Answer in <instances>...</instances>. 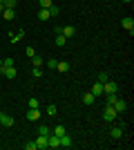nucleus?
Segmentation results:
<instances>
[{
  "label": "nucleus",
  "mask_w": 134,
  "mask_h": 150,
  "mask_svg": "<svg viewBox=\"0 0 134 150\" xmlns=\"http://www.w3.org/2000/svg\"><path fill=\"white\" fill-rule=\"evenodd\" d=\"M22 36H25V31H22V29H20V31H16V34H11V43H18V40H20Z\"/></svg>",
  "instance_id": "aec40b11"
},
{
  "label": "nucleus",
  "mask_w": 134,
  "mask_h": 150,
  "mask_svg": "<svg viewBox=\"0 0 134 150\" xmlns=\"http://www.w3.org/2000/svg\"><path fill=\"white\" fill-rule=\"evenodd\" d=\"M0 125H5V128H9V125H13V117L11 114H0Z\"/></svg>",
  "instance_id": "423d86ee"
},
{
  "label": "nucleus",
  "mask_w": 134,
  "mask_h": 150,
  "mask_svg": "<svg viewBox=\"0 0 134 150\" xmlns=\"http://www.w3.org/2000/svg\"><path fill=\"white\" fill-rule=\"evenodd\" d=\"M58 146H60V137L49 134V137H47V148H58Z\"/></svg>",
  "instance_id": "39448f33"
},
{
  "label": "nucleus",
  "mask_w": 134,
  "mask_h": 150,
  "mask_svg": "<svg viewBox=\"0 0 134 150\" xmlns=\"http://www.w3.org/2000/svg\"><path fill=\"white\" fill-rule=\"evenodd\" d=\"M47 114H51V117H54V114H56V105H47Z\"/></svg>",
  "instance_id": "473e14b6"
},
{
  "label": "nucleus",
  "mask_w": 134,
  "mask_h": 150,
  "mask_svg": "<svg viewBox=\"0 0 134 150\" xmlns=\"http://www.w3.org/2000/svg\"><path fill=\"white\" fill-rule=\"evenodd\" d=\"M38 134H45V137H49V134H51V130L47 128V125H38Z\"/></svg>",
  "instance_id": "412c9836"
},
{
  "label": "nucleus",
  "mask_w": 134,
  "mask_h": 150,
  "mask_svg": "<svg viewBox=\"0 0 134 150\" xmlns=\"http://www.w3.org/2000/svg\"><path fill=\"white\" fill-rule=\"evenodd\" d=\"M2 5H5L7 9H16V5H18V0H2Z\"/></svg>",
  "instance_id": "6ab92c4d"
},
{
  "label": "nucleus",
  "mask_w": 134,
  "mask_h": 150,
  "mask_svg": "<svg viewBox=\"0 0 134 150\" xmlns=\"http://www.w3.org/2000/svg\"><path fill=\"white\" fill-rule=\"evenodd\" d=\"M116 99H119V96H116V92H114V94H107V105H114Z\"/></svg>",
  "instance_id": "a878e982"
},
{
  "label": "nucleus",
  "mask_w": 134,
  "mask_h": 150,
  "mask_svg": "<svg viewBox=\"0 0 134 150\" xmlns=\"http://www.w3.org/2000/svg\"><path fill=\"white\" fill-rule=\"evenodd\" d=\"M60 146H63V148H72V146H74V141H72V137L67 134V132L60 137Z\"/></svg>",
  "instance_id": "9d476101"
},
{
  "label": "nucleus",
  "mask_w": 134,
  "mask_h": 150,
  "mask_svg": "<svg viewBox=\"0 0 134 150\" xmlns=\"http://www.w3.org/2000/svg\"><path fill=\"white\" fill-rule=\"evenodd\" d=\"M25 150H38V148H36V141H29V144H25Z\"/></svg>",
  "instance_id": "7c9ffc66"
},
{
  "label": "nucleus",
  "mask_w": 134,
  "mask_h": 150,
  "mask_svg": "<svg viewBox=\"0 0 134 150\" xmlns=\"http://www.w3.org/2000/svg\"><path fill=\"white\" fill-rule=\"evenodd\" d=\"M2 67H13V58H5V61H2Z\"/></svg>",
  "instance_id": "cd10ccee"
},
{
  "label": "nucleus",
  "mask_w": 134,
  "mask_h": 150,
  "mask_svg": "<svg viewBox=\"0 0 134 150\" xmlns=\"http://www.w3.org/2000/svg\"><path fill=\"white\" fill-rule=\"evenodd\" d=\"M38 18L40 20H49L51 18V16H49V9H40V11H38Z\"/></svg>",
  "instance_id": "a211bd4d"
},
{
  "label": "nucleus",
  "mask_w": 134,
  "mask_h": 150,
  "mask_svg": "<svg viewBox=\"0 0 134 150\" xmlns=\"http://www.w3.org/2000/svg\"><path fill=\"white\" fill-rule=\"evenodd\" d=\"M114 92H119V85H116L114 81H109V79H107V81L103 83V94H114Z\"/></svg>",
  "instance_id": "f03ea898"
},
{
  "label": "nucleus",
  "mask_w": 134,
  "mask_h": 150,
  "mask_svg": "<svg viewBox=\"0 0 134 150\" xmlns=\"http://www.w3.org/2000/svg\"><path fill=\"white\" fill-rule=\"evenodd\" d=\"M56 69H58V72H69V63H67V61H60L56 65Z\"/></svg>",
  "instance_id": "dca6fc26"
},
{
  "label": "nucleus",
  "mask_w": 134,
  "mask_h": 150,
  "mask_svg": "<svg viewBox=\"0 0 134 150\" xmlns=\"http://www.w3.org/2000/svg\"><path fill=\"white\" fill-rule=\"evenodd\" d=\"M92 94H94V96H101V94H103V83L96 81V83H94V88H92Z\"/></svg>",
  "instance_id": "4468645a"
},
{
  "label": "nucleus",
  "mask_w": 134,
  "mask_h": 150,
  "mask_svg": "<svg viewBox=\"0 0 134 150\" xmlns=\"http://www.w3.org/2000/svg\"><path fill=\"white\" fill-rule=\"evenodd\" d=\"M123 132H125V123H119V125H112V139H121Z\"/></svg>",
  "instance_id": "7ed1b4c3"
},
{
  "label": "nucleus",
  "mask_w": 134,
  "mask_h": 150,
  "mask_svg": "<svg viewBox=\"0 0 134 150\" xmlns=\"http://www.w3.org/2000/svg\"><path fill=\"white\" fill-rule=\"evenodd\" d=\"M94 99H96V96H94V94H92V92L83 94V103H85V105H92V103H94Z\"/></svg>",
  "instance_id": "2eb2a0df"
},
{
  "label": "nucleus",
  "mask_w": 134,
  "mask_h": 150,
  "mask_svg": "<svg viewBox=\"0 0 134 150\" xmlns=\"http://www.w3.org/2000/svg\"><path fill=\"white\" fill-rule=\"evenodd\" d=\"M60 34H63L65 38H72L74 34H76V27H74V25H65L63 29H60Z\"/></svg>",
  "instance_id": "0eeeda50"
},
{
  "label": "nucleus",
  "mask_w": 134,
  "mask_h": 150,
  "mask_svg": "<svg viewBox=\"0 0 134 150\" xmlns=\"http://www.w3.org/2000/svg\"><path fill=\"white\" fill-rule=\"evenodd\" d=\"M36 148H38V150L47 148V137H45V134H38V139H36Z\"/></svg>",
  "instance_id": "9b49d317"
},
{
  "label": "nucleus",
  "mask_w": 134,
  "mask_h": 150,
  "mask_svg": "<svg viewBox=\"0 0 134 150\" xmlns=\"http://www.w3.org/2000/svg\"><path fill=\"white\" fill-rule=\"evenodd\" d=\"M32 76H34V79H40V76H43V69H40V67H34L32 69Z\"/></svg>",
  "instance_id": "bb28decb"
},
{
  "label": "nucleus",
  "mask_w": 134,
  "mask_h": 150,
  "mask_svg": "<svg viewBox=\"0 0 134 150\" xmlns=\"http://www.w3.org/2000/svg\"><path fill=\"white\" fill-rule=\"evenodd\" d=\"M2 9H5V5H2V2H0V13H2Z\"/></svg>",
  "instance_id": "f704fd0d"
},
{
  "label": "nucleus",
  "mask_w": 134,
  "mask_h": 150,
  "mask_svg": "<svg viewBox=\"0 0 134 150\" xmlns=\"http://www.w3.org/2000/svg\"><path fill=\"white\" fill-rule=\"evenodd\" d=\"M123 2H128V5H130V2H132V0H123Z\"/></svg>",
  "instance_id": "c9c22d12"
},
{
  "label": "nucleus",
  "mask_w": 134,
  "mask_h": 150,
  "mask_svg": "<svg viewBox=\"0 0 134 150\" xmlns=\"http://www.w3.org/2000/svg\"><path fill=\"white\" fill-rule=\"evenodd\" d=\"M125 108H128V103H125V101H123V99H116V103H114V110H116V112H123Z\"/></svg>",
  "instance_id": "ddd939ff"
},
{
  "label": "nucleus",
  "mask_w": 134,
  "mask_h": 150,
  "mask_svg": "<svg viewBox=\"0 0 134 150\" xmlns=\"http://www.w3.org/2000/svg\"><path fill=\"white\" fill-rule=\"evenodd\" d=\"M47 65H49L51 69H56V65H58V61H54V58H51V61H47Z\"/></svg>",
  "instance_id": "72a5a7b5"
},
{
  "label": "nucleus",
  "mask_w": 134,
  "mask_h": 150,
  "mask_svg": "<svg viewBox=\"0 0 134 150\" xmlns=\"http://www.w3.org/2000/svg\"><path fill=\"white\" fill-rule=\"evenodd\" d=\"M65 43H67V38H65L63 34H56V45H58V47H63Z\"/></svg>",
  "instance_id": "4be33fe9"
},
{
  "label": "nucleus",
  "mask_w": 134,
  "mask_h": 150,
  "mask_svg": "<svg viewBox=\"0 0 134 150\" xmlns=\"http://www.w3.org/2000/svg\"><path fill=\"white\" fill-rule=\"evenodd\" d=\"M0 67H2V58H0Z\"/></svg>",
  "instance_id": "e433bc0d"
},
{
  "label": "nucleus",
  "mask_w": 134,
  "mask_h": 150,
  "mask_svg": "<svg viewBox=\"0 0 134 150\" xmlns=\"http://www.w3.org/2000/svg\"><path fill=\"white\" fill-rule=\"evenodd\" d=\"M0 74L5 76V79H16V67H2Z\"/></svg>",
  "instance_id": "6e6552de"
},
{
  "label": "nucleus",
  "mask_w": 134,
  "mask_h": 150,
  "mask_svg": "<svg viewBox=\"0 0 134 150\" xmlns=\"http://www.w3.org/2000/svg\"><path fill=\"white\" fill-rule=\"evenodd\" d=\"M121 25H123V29H128L130 34H132V31H134V18H123Z\"/></svg>",
  "instance_id": "1a4fd4ad"
},
{
  "label": "nucleus",
  "mask_w": 134,
  "mask_h": 150,
  "mask_svg": "<svg viewBox=\"0 0 134 150\" xmlns=\"http://www.w3.org/2000/svg\"><path fill=\"white\" fill-rule=\"evenodd\" d=\"M40 103H38V99H36V96H32V99H29V108H38Z\"/></svg>",
  "instance_id": "c756f323"
},
{
  "label": "nucleus",
  "mask_w": 134,
  "mask_h": 150,
  "mask_svg": "<svg viewBox=\"0 0 134 150\" xmlns=\"http://www.w3.org/2000/svg\"><path fill=\"white\" fill-rule=\"evenodd\" d=\"M65 132H67V130H65L63 125H56V128H54V130H51V134H56V137H63Z\"/></svg>",
  "instance_id": "f3484780"
},
{
  "label": "nucleus",
  "mask_w": 134,
  "mask_h": 150,
  "mask_svg": "<svg viewBox=\"0 0 134 150\" xmlns=\"http://www.w3.org/2000/svg\"><path fill=\"white\" fill-rule=\"evenodd\" d=\"M25 54H27L29 58H32V56H36V52H34V47H27V50H25Z\"/></svg>",
  "instance_id": "2f4dec72"
},
{
  "label": "nucleus",
  "mask_w": 134,
  "mask_h": 150,
  "mask_svg": "<svg viewBox=\"0 0 134 150\" xmlns=\"http://www.w3.org/2000/svg\"><path fill=\"white\" fill-rule=\"evenodd\" d=\"M58 13H60V9H58V5H51V7H49V16H51V18H56Z\"/></svg>",
  "instance_id": "5701e85b"
},
{
  "label": "nucleus",
  "mask_w": 134,
  "mask_h": 150,
  "mask_svg": "<svg viewBox=\"0 0 134 150\" xmlns=\"http://www.w3.org/2000/svg\"><path fill=\"white\" fill-rule=\"evenodd\" d=\"M0 16H2V18H5V20H13V18H16V11H13V9H7V7H5Z\"/></svg>",
  "instance_id": "f8f14e48"
},
{
  "label": "nucleus",
  "mask_w": 134,
  "mask_h": 150,
  "mask_svg": "<svg viewBox=\"0 0 134 150\" xmlns=\"http://www.w3.org/2000/svg\"><path fill=\"white\" fill-rule=\"evenodd\" d=\"M107 79H109V76L105 74V72H98V83H105Z\"/></svg>",
  "instance_id": "c85d7f7f"
},
{
  "label": "nucleus",
  "mask_w": 134,
  "mask_h": 150,
  "mask_svg": "<svg viewBox=\"0 0 134 150\" xmlns=\"http://www.w3.org/2000/svg\"><path fill=\"white\" fill-rule=\"evenodd\" d=\"M32 65L34 67H43V58L40 56H32Z\"/></svg>",
  "instance_id": "b1692460"
},
{
  "label": "nucleus",
  "mask_w": 134,
  "mask_h": 150,
  "mask_svg": "<svg viewBox=\"0 0 134 150\" xmlns=\"http://www.w3.org/2000/svg\"><path fill=\"white\" fill-rule=\"evenodd\" d=\"M54 5V0H40V9H49Z\"/></svg>",
  "instance_id": "393cba45"
},
{
  "label": "nucleus",
  "mask_w": 134,
  "mask_h": 150,
  "mask_svg": "<svg viewBox=\"0 0 134 150\" xmlns=\"http://www.w3.org/2000/svg\"><path fill=\"white\" fill-rule=\"evenodd\" d=\"M116 110H114V105H105V112H103V119L107 121V123H112V121H116Z\"/></svg>",
  "instance_id": "f257e3e1"
},
{
  "label": "nucleus",
  "mask_w": 134,
  "mask_h": 150,
  "mask_svg": "<svg viewBox=\"0 0 134 150\" xmlns=\"http://www.w3.org/2000/svg\"><path fill=\"white\" fill-rule=\"evenodd\" d=\"M40 119V110L38 108H29V112H27V121H38Z\"/></svg>",
  "instance_id": "20e7f679"
}]
</instances>
